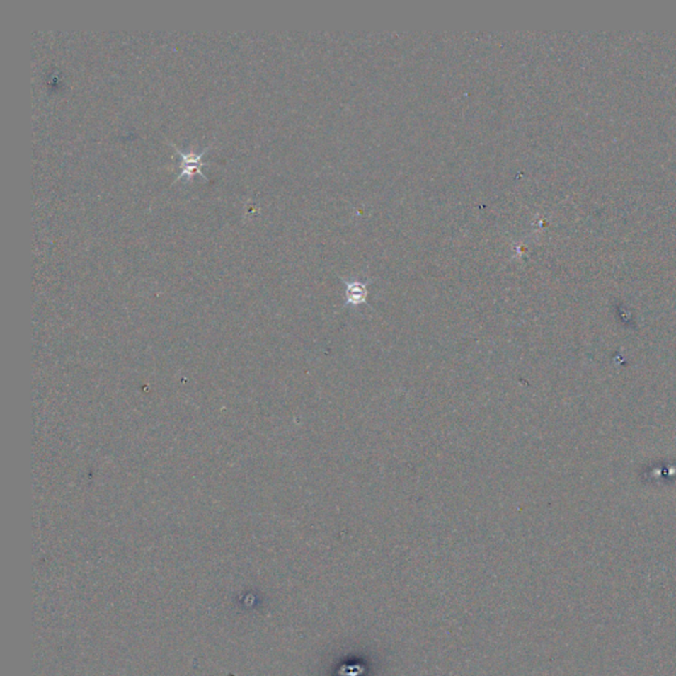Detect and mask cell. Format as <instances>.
Segmentation results:
<instances>
[{
  "mask_svg": "<svg viewBox=\"0 0 676 676\" xmlns=\"http://www.w3.org/2000/svg\"><path fill=\"white\" fill-rule=\"evenodd\" d=\"M173 147H175V151H176L177 155H178L180 159H181V163H180V172H178V175H177L176 181L177 180H180V177H183L184 175L192 176L193 173H200V175L204 177L205 180H207V177L202 173L201 167H202V166H206V164H209V163L202 161V156L205 155L206 151L209 149V147L204 148L201 152H197V154L196 152H188V154H185V152L180 151V148L176 147V146H173Z\"/></svg>",
  "mask_w": 676,
  "mask_h": 676,
  "instance_id": "1",
  "label": "cell"
},
{
  "mask_svg": "<svg viewBox=\"0 0 676 676\" xmlns=\"http://www.w3.org/2000/svg\"><path fill=\"white\" fill-rule=\"evenodd\" d=\"M366 296H367V288H366V285H361V283H358V282L346 283V300H348V304H362V303L366 302Z\"/></svg>",
  "mask_w": 676,
  "mask_h": 676,
  "instance_id": "2",
  "label": "cell"
}]
</instances>
